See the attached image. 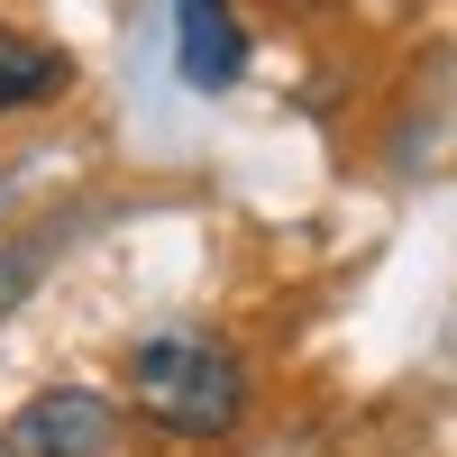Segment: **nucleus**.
Listing matches in <instances>:
<instances>
[{"instance_id": "obj_4", "label": "nucleus", "mask_w": 457, "mask_h": 457, "mask_svg": "<svg viewBox=\"0 0 457 457\" xmlns=\"http://www.w3.org/2000/svg\"><path fill=\"white\" fill-rule=\"evenodd\" d=\"M64 83H73L64 46H46V37H28V28H0V110H37Z\"/></svg>"}, {"instance_id": "obj_3", "label": "nucleus", "mask_w": 457, "mask_h": 457, "mask_svg": "<svg viewBox=\"0 0 457 457\" xmlns=\"http://www.w3.org/2000/svg\"><path fill=\"white\" fill-rule=\"evenodd\" d=\"M174 73L193 92H228L247 73V19H238V0H174Z\"/></svg>"}, {"instance_id": "obj_1", "label": "nucleus", "mask_w": 457, "mask_h": 457, "mask_svg": "<svg viewBox=\"0 0 457 457\" xmlns=\"http://www.w3.org/2000/svg\"><path fill=\"white\" fill-rule=\"evenodd\" d=\"M129 403L165 439H228L247 421V357L211 329H146L129 348Z\"/></svg>"}, {"instance_id": "obj_2", "label": "nucleus", "mask_w": 457, "mask_h": 457, "mask_svg": "<svg viewBox=\"0 0 457 457\" xmlns=\"http://www.w3.org/2000/svg\"><path fill=\"white\" fill-rule=\"evenodd\" d=\"M0 457H120V403L92 385H46L10 411Z\"/></svg>"}]
</instances>
